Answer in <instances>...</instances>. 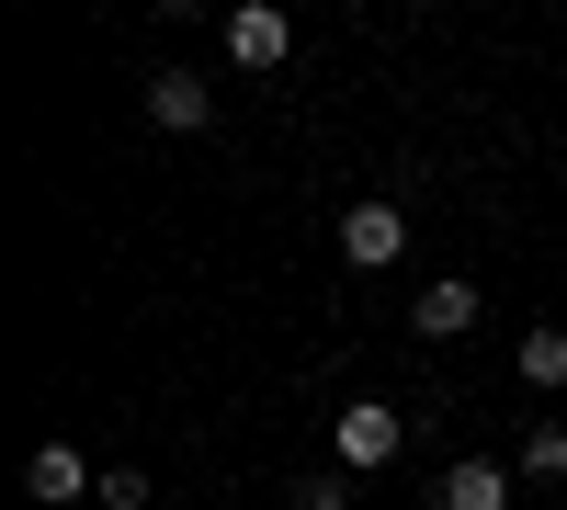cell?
<instances>
[{
  "mask_svg": "<svg viewBox=\"0 0 567 510\" xmlns=\"http://www.w3.org/2000/svg\"><path fill=\"white\" fill-rule=\"evenodd\" d=\"M205 114H216V91H205L194 69H159V80H148V125H171V136H194Z\"/></svg>",
  "mask_w": 567,
  "mask_h": 510,
  "instance_id": "cell-6",
  "label": "cell"
},
{
  "mask_svg": "<svg viewBox=\"0 0 567 510\" xmlns=\"http://www.w3.org/2000/svg\"><path fill=\"white\" fill-rule=\"evenodd\" d=\"M398 443H409V420L386 397H352L341 408V477H374V466H398Z\"/></svg>",
  "mask_w": 567,
  "mask_h": 510,
  "instance_id": "cell-1",
  "label": "cell"
},
{
  "mask_svg": "<svg viewBox=\"0 0 567 510\" xmlns=\"http://www.w3.org/2000/svg\"><path fill=\"white\" fill-rule=\"evenodd\" d=\"M477 318H488V295L465 284V272H432V284H420V306H409V330H420V341H465Z\"/></svg>",
  "mask_w": 567,
  "mask_h": 510,
  "instance_id": "cell-3",
  "label": "cell"
},
{
  "mask_svg": "<svg viewBox=\"0 0 567 510\" xmlns=\"http://www.w3.org/2000/svg\"><path fill=\"white\" fill-rule=\"evenodd\" d=\"M23 488H34L45 510H69V499H103V477H91V454H80V443H34V454H23Z\"/></svg>",
  "mask_w": 567,
  "mask_h": 510,
  "instance_id": "cell-4",
  "label": "cell"
},
{
  "mask_svg": "<svg viewBox=\"0 0 567 510\" xmlns=\"http://www.w3.org/2000/svg\"><path fill=\"white\" fill-rule=\"evenodd\" d=\"M284 45H296V23H284L272 0H239V12H227V58L239 69H284Z\"/></svg>",
  "mask_w": 567,
  "mask_h": 510,
  "instance_id": "cell-5",
  "label": "cell"
},
{
  "mask_svg": "<svg viewBox=\"0 0 567 510\" xmlns=\"http://www.w3.org/2000/svg\"><path fill=\"white\" fill-rule=\"evenodd\" d=\"M103 510H148V466H103Z\"/></svg>",
  "mask_w": 567,
  "mask_h": 510,
  "instance_id": "cell-10",
  "label": "cell"
},
{
  "mask_svg": "<svg viewBox=\"0 0 567 510\" xmlns=\"http://www.w3.org/2000/svg\"><path fill=\"white\" fill-rule=\"evenodd\" d=\"M443 510H511V466H488V454L443 466Z\"/></svg>",
  "mask_w": 567,
  "mask_h": 510,
  "instance_id": "cell-7",
  "label": "cell"
},
{
  "mask_svg": "<svg viewBox=\"0 0 567 510\" xmlns=\"http://www.w3.org/2000/svg\"><path fill=\"white\" fill-rule=\"evenodd\" d=\"M296 510H352V477H307V488H296Z\"/></svg>",
  "mask_w": 567,
  "mask_h": 510,
  "instance_id": "cell-11",
  "label": "cell"
},
{
  "mask_svg": "<svg viewBox=\"0 0 567 510\" xmlns=\"http://www.w3.org/2000/svg\"><path fill=\"white\" fill-rule=\"evenodd\" d=\"M398 250H409V216H398L386 194H363V205H341V261H352V272H386Z\"/></svg>",
  "mask_w": 567,
  "mask_h": 510,
  "instance_id": "cell-2",
  "label": "cell"
},
{
  "mask_svg": "<svg viewBox=\"0 0 567 510\" xmlns=\"http://www.w3.org/2000/svg\"><path fill=\"white\" fill-rule=\"evenodd\" d=\"M523 386H567V330H523Z\"/></svg>",
  "mask_w": 567,
  "mask_h": 510,
  "instance_id": "cell-8",
  "label": "cell"
},
{
  "mask_svg": "<svg viewBox=\"0 0 567 510\" xmlns=\"http://www.w3.org/2000/svg\"><path fill=\"white\" fill-rule=\"evenodd\" d=\"M523 477H567V420H534L523 431Z\"/></svg>",
  "mask_w": 567,
  "mask_h": 510,
  "instance_id": "cell-9",
  "label": "cell"
}]
</instances>
